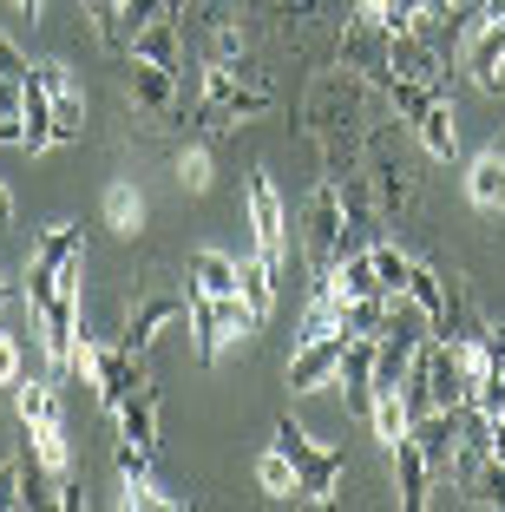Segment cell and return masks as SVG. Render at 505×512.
<instances>
[{"label": "cell", "instance_id": "1", "mask_svg": "<svg viewBox=\"0 0 505 512\" xmlns=\"http://www.w3.org/2000/svg\"><path fill=\"white\" fill-rule=\"evenodd\" d=\"M79 270H86V230L79 224H53L33 243L27 302H33V322H40V355L60 375L73 362V342H79Z\"/></svg>", "mask_w": 505, "mask_h": 512}, {"label": "cell", "instance_id": "2", "mask_svg": "<svg viewBox=\"0 0 505 512\" xmlns=\"http://www.w3.org/2000/svg\"><path fill=\"white\" fill-rule=\"evenodd\" d=\"M14 414H20V447L46 467V480L60 486L73 473V447H66V414H60V388L53 381H14Z\"/></svg>", "mask_w": 505, "mask_h": 512}, {"label": "cell", "instance_id": "3", "mask_svg": "<svg viewBox=\"0 0 505 512\" xmlns=\"http://www.w3.org/2000/svg\"><path fill=\"white\" fill-rule=\"evenodd\" d=\"M269 106H276V92L250 66H204L197 73V125L204 132H230L243 119H263Z\"/></svg>", "mask_w": 505, "mask_h": 512}, {"label": "cell", "instance_id": "4", "mask_svg": "<svg viewBox=\"0 0 505 512\" xmlns=\"http://www.w3.org/2000/svg\"><path fill=\"white\" fill-rule=\"evenodd\" d=\"M387 106H394V119L414 125V138L433 151V158H460V119H453V92L440 86H414V79H387Z\"/></svg>", "mask_w": 505, "mask_h": 512}, {"label": "cell", "instance_id": "5", "mask_svg": "<svg viewBox=\"0 0 505 512\" xmlns=\"http://www.w3.org/2000/svg\"><path fill=\"white\" fill-rule=\"evenodd\" d=\"M302 250H309L315 283H322V276L335 270L348 250H361V243H355V224H348V204H342V184H335V178H322L309 191V204H302Z\"/></svg>", "mask_w": 505, "mask_h": 512}, {"label": "cell", "instance_id": "6", "mask_svg": "<svg viewBox=\"0 0 505 512\" xmlns=\"http://www.w3.org/2000/svg\"><path fill=\"white\" fill-rule=\"evenodd\" d=\"M276 447L296 460V499H309V506H335V486H342V467H348V453L342 447H315L309 434H302L296 421H276Z\"/></svg>", "mask_w": 505, "mask_h": 512}, {"label": "cell", "instance_id": "7", "mask_svg": "<svg viewBox=\"0 0 505 512\" xmlns=\"http://www.w3.org/2000/svg\"><path fill=\"white\" fill-rule=\"evenodd\" d=\"M243 217H250V250L283 276V263H289V217H283V197H276L269 171H250V184H243Z\"/></svg>", "mask_w": 505, "mask_h": 512}, {"label": "cell", "instance_id": "8", "mask_svg": "<svg viewBox=\"0 0 505 512\" xmlns=\"http://www.w3.org/2000/svg\"><path fill=\"white\" fill-rule=\"evenodd\" d=\"M335 60H342L361 86H387V79H394V27H381V20H368V14H348Z\"/></svg>", "mask_w": 505, "mask_h": 512}, {"label": "cell", "instance_id": "9", "mask_svg": "<svg viewBox=\"0 0 505 512\" xmlns=\"http://www.w3.org/2000/svg\"><path fill=\"white\" fill-rule=\"evenodd\" d=\"M33 73H40V86H46V112H53V145H79V138H86V92L73 86V73H66L60 60L33 66Z\"/></svg>", "mask_w": 505, "mask_h": 512}, {"label": "cell", "instance_id": "10", "mask_svg": "<svg viewBox=\"0 0 505 512\" xmlns=\"http://www.w3.org/2000/svg\"><path fill=\"white\" fill-rule=\"evenodd\" d=\"M119 506H145V512H178L184 499L178 493H164L158 473H151V453L132 447V440H119Z\"/></svg>", "mask_w": 505, "mask_h": 512}, {"label": "cell", "instance_id": "11", "mask_svg": "<svg viewBox=\"0 0 505 512\" xmlns=\"http://www.w3.org/2000/svg\"><path fill=\"white\" fill-rule=\"evenodd\" d=\"M342 355H348V329L315 335V342H296V355H289V388H296V394L335 388V368H342Z\"/></svg>", "mask_w": 505, "mask_h": 512}, {"label": "cell", "instance_id": "12", "mask_svg": "<svg viewBox=\"0 0 505 512\" xmlns=\"http://www.w3.org/2000/svg\"><path fill=\"white\" fill-rule=\"evenodd\" d=\"M178 316H191V302H184V296H145V302H132V309H125V322H119V348L145 355V348L158 342V335L171 329Z\"/></svg>", "mask_w": 505, "mask_h": 512}, {"label": "cell", "instance_id": "13", "mask_svg": "<svg viewBox=\"0 0 505 512\" xmlns=\"http://www.w3.org/2000/svg\"><path fill=\"white\" fill-rule=\"evenodd\" d=\"M335 388H342V401H348V421H368L374 414V335H348Z\"/></svg>", "mask_w": 505, "mask_h": 512}, {"label": "cell", "instance_id": "14", "mask_svg": "<svg viewBox=\"0 0 505 512\" xmlns=\"http://www.w3.org/2000/svg\"><path fill=\"white\" fill-rule=\"evenodd\" d=\"M394 79H414V86L453 92V60H440V53H433L414 27H401V33H394Z\"/></svg>", "mask_w": 505, "mask_h": 512}, {"label": "cell", "instance_id": "15", "mask_svg": "<svg viewBox=\"0 0 505 512\" xmlns=\"http://www.w3.org/2000/svg\"><path fill=\"white\" fill-rule=\"evenodd\" d=\"M145 381H151V375H145V355H132V348L112 342V348L99 355V381H92V394H99V407L112 414V407H119L125 394H138Z\"/></svg>", "mask_w": 505, "mask_h": 512}, {"label": "cell", "instance_id": "16", "mask_svg": "<svg viewBox=\"0 0 505 512\" xmlns=\"http://www.w3.org/2000/svg\"><path fill=\"white\" fill-rule=\"evenodd\" d=\"M125 99H132L145 119H171V112H178V73H164V66H151V60H132Z\"/></svg>", "mask_w": 505, "mask_h": 512}, {"label": "cell", "instance_id": "17", "mask_svg": "<svg viewBox=\"0 0 505 512\" xmlns=\"http://www.w3.org/2000/svg\"><path fill=\"white\" fill-rule=\"evenodd\" d=\"M368 165H374V204H381V211H401L407 197H414V171L394 158V138L387 132L368 138Z\"/></svg>", "mask_w": 505, "mask_h": 512}, {"label": "cell", "instance_id": "18", "mask_svg": "<svg viewBox=\"0 0 505 512\" xmlns=\"http://www.w3.org/2000/svg\"><path fill=\"white\" fill-rule=\"evenodd\" d=\"M387 453H394V499H401L407 512H420L433 499V486H440V480H433V467H427V453H420V440L407 434V440H394Z\"/></svg>", "mask_w": 505, "mask_h": 512}, {"label": "cell", "instance_id": "19", "mask_svg": "<svg viewBox=\"0 0 505 512\" xmlns=\"http://www.w3.org/2000/svg\"><path fill=\"white\" fill-rule=\"evenodd\" d=\"M197 66H243V20H230V7L204 14V27H197Z\"/></svg>", "mask_w": 505, "mask_h": 512}, {"label": "cell", "instance_id": "20", "mask_svg": "<svg viewBox=\"0 0 505 512\" xmlns=\"http://www.w3.org/2000/svg\"><path fill=\"white\" fill-rule=\"evenodd\" d=\"M112 421H119V440H132V447H145V453H158V388H138V394H125L119 407H112Z\"/></svg>", "mask_w": 505, "mask_h": 512}, {"label": "cell", "instance_id": "21", "mask_svg": "<svg viewBox=\"0 0 505 512\" xmlns=\"http://www.w3.org/2000/svg\"><path fill=\"white\" fill-rule=\"evenodd\" d=\"M466 197H473V211H505V151L499 145L466 158Z\"/></svg>", "mask_w": 505, "mask_h": 512}, {"label": "cell", "instance_id": "22", "mask_svg": "<svg viewBox=\"0 0 505 512\" xmlns=\"http://www.w3.org/2000/svg\"><path fill=\"white\" fill-rule=\"evenodd\" d=\"M191 335H197V362H217L223 348H230V335H223V302L210 296V289L191 283Z\"/></svg>", "mask_w": 505, "mask_h": 512}, {"label": "cell", "instance_id": "23", "mask_svg": "<svg viewBox=\"0 0 505 512\" xmlns=\"http://www.w3.org/2000/svg\"><path fill=\"white\" fill-rule=\"evenodd\" d=\"M125 60H151V66H164V73H178V66H184V27H178V20H151V27L132 40Z\"/></svg>", "mask_w": 505, "mask_h": 512}, {"label": "cell", "instance_id": "24", "mask_svg": "<svg viewBox=\"0 0 505 512\" xmlns=\"http://www.w3.org/2000/svg\"><path fill=\"white\" fill-rule=\"evenodd\" d=\"M99 211H105V230L138 237V230H145V191L125 184V178H112V184H105V197H99Z\"/></svg>", "mask_w": 505, "mask_h": 512}, {"label": "cell", "instance_id": "25", "mask_svg": "<svg viewBox=\"0 0 505 512\" xmlns=\"http://www.w3.org/2000/svg\"><path fill=\"white\" fill-rule=\"evenodd\" d=\"M368 427H374V440H381V447L407 440V434H414V407H407V394H401V388H381V394H374Z\"/></svg>", "mask_w": 505, "mask_h": 512}, {"label": "cell", "instance_id": "26", "mask_svg": "<svg viewBox=\"0 0 505 512\" xmlns=\"http://www.w3.org/2000/svg\"><path fill=\"white\" fill-rule=\"evenodd\" d=\"M191 283L210 289V296H237L243 276H237V256H223V250H197L191 256Z\"/></svg>", "mask_w": 505, "mask_h": 512}, {"label": "cell", "instance_id": "27", "mask_svg": "<svg viewBox=\"0 0 505 512\" xmlns=\"http://www.w3.org/2000/svg\"><path fill=\"white\" fill-rule=\"evenodd\" d=\"M125 7H132V0H86L92 33H99L105 53H132V33H125Z\"/></svg>", "mask_w": 505, "mask_h": 512}, {"label": "cell", "instance_id": "28", "mask_svg": "<svg viewBox=\"0 0 505 512\" xmlns=\"http://www.w3.org/2000/svg\"><path fill=\"white\" fill-rule=\"evenodd\" d=\"M256 486H263L269 499H296L302 486H296V460H289L283 447H269L263 460H256Z\"/></svg>", "mask_w": 505, "mask_h": 512}, {"label": "cell", "instance_id": "29", "mask_svg": "<svg viewBox=\"0 0 505 512\" xmlns=\"http://www.w3.org/2000/svg\"><path fill=\"white\" fill-rule=\"evenodd\" d=\"M401 296H407V302H420L433 322L446 316V276H440V270H427V263H414V270H407V289H401Z\"/></svg>", "mask_w": 505, "mask_h": 512}, {"label": "cell", "instance_id": "30", "mask_svg": "<svg viewBox=\"0 0 505 512\" xmlns=\"http://www.w3.org/2000/svg\"><path fill=\"white\" fill-rule=\"evenodd\" d=\"M368 263H374V276H381L387 296H401V289H407V270H414V256H401L394 243H368Z\"/></svg>", "mask_w": 505, "mask_h": 512}, {"label": "cell", "instance_id": "31", "mask_svg": "<svg viewBox=\"0 0 505 512\" xmlns=\"http://www.w3.org/2000/svg\"><path fill=\"white\" fill-rule=\"evenodd\" d=\"M178 184H184L191 197L210 191V151H204V145H184V151H178Z\"/></svg>", "mask_w": 505, "mask_h": 512}, {"label": "cell", "instance_id": "32", "mask_svg": "<svg viewBox=\"0 0 505 512\" xmlns=\"http://www.w3.org/2000/svg\"><path fill=\"white\" fill-rule=\"evenodd\" d=\"M466 499H473V506H505V467L499 460H486V467L466 480Z\"/></svg>", "mask_w": 505, "mask_h": 512}, {"label": "cell", "instance_id": "33", "mask_svg": "<svg viewBox=\"0 0 505 512\" xmlns=\"http://www.w3.org/2000/svg\"><path fill=\"white\" fill-rule=\"evenodd\" d=\"M7 506H27V473H20V453L0 460V512Z\"/></svg>", "mask_w": 505, "mask_h": 512}, {"label": "cell", "instance_id": "34", "mask_svg": "<svg viewBox=\"0 0 505 512\" xmlns=\"http://www.w3.org/2000/svg\"><path fill=\"white\" fill-rule=\"evenodd\" d=\"M20 375H27V348H20V335H0V388H14Z\"/></svg>", "mask_w": 505, "mask_h": 512}, {"label": "cell", "instance_id": "35", "mask_svg": "<svg viewBox=\"0 0 505 512\" xmlns=\"http://www.w3.org/2000/svg\"><path fill=\"white\" fill-rule=\"evenodd\" d=\"M427 7H433V0H387V27H394V33L414 27V20L427 14Z\"/></svg>", "mask_w": 505, "mask_h": 512}, {"label": "cell", "instance_id": "36", "mask_svg": "<svg viewBox=\"0 0 505 512\" xmlns=\"http://www.w3.org/2000/svg\"><path fill=\"white\" fill-rule=\"evenodd\" d=\"M53 506H60V512H79V506H86V486H79L73 473H66V480L53 486Z\"/></svg>", "mask_w": 505, "mask_h": 512}, {"label": "cell", "instance_id": "37", "mask_svg": "<svg viewBox=\"0 0 505 512\" xmlns=\"http://www.w3.org/2000/svg\"><path fill=\"white\" fill-rule=\"evenodd\" d=\"M486 447H492V460H499V467H505V414H499V421L486 427Z\"/></svg>", "mask_w": 505, "mask_h": 512}, {"label": "cell", "instance_id": "38", "mask_svg": "<svg viewBox=\"0 0 505 512\" xmlns=\"http://www.w3.org/2000/svg\"><path fill=\"white\" fill-rule=\"evenodd\" d=\"M14 14H27V20H40V14H46V0H14Z\"/></svg>", "mask_w": 505, "mask_h": 512}, {"label": "cell", "instance_id": "39", "mask_svg": "<svg viewBox=\"0 0 505 512\" xmlns=\"http://www.w3.org/2000/svg\"><path fill=\"white\" fill-rule=\"evenodd\" d=\"M0 224H14V191L0 184Z\"/></svg>", "mask_w": 505, "mask_h": 512}, {"label": "cell", "instance_id": "40", "mask_svg": "<svg viewBox=\"0 0 505 512\" xmlns=\"http://www.w3.org/2000/svg\"><path fill=\"white\" fill-rule=\"evenodd\" d=\"M164 7H171V20H184V14H191V0H164Z\"/></svg>", "mask_w": 505, "mask_h": 512}, {"label": "cell", "instance_id": "41", "mask_svg": "<svg viewBox=\"0 0 505 512\" xmlns=\"http://www.w3.org/2000/svg\"><path fill=\"white\" fill-rule=\"evenodd\" d=\"M7 302H14V289H7V276H0V309H7Z\"/></svg>", "mask_w": 505, "mask_h": 512}, {"label": "cell", "instance_id": "42", "mask_svg": "<svg viewBox=\"0 0 505 512\" xmlns=\"http://www.w3.org/2000/svg\"><path fill=\"white\" fill-rule=\"evenodd\" d=\"M499 151H505V138H499Z\"/></svg>", "mask_w": 505, "mask_h": 512}]
</instances>
